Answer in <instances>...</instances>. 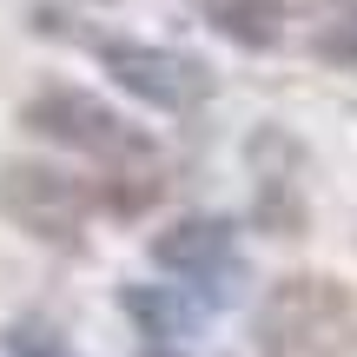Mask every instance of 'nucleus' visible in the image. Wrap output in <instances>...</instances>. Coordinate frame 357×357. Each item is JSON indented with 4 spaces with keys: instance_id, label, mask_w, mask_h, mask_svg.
I'll return each instance as SVG.
<instances>
[{
    "instance_id": "4",
    "label": "nucleus",
    "mask_w": 357,
    "mask_h": 357,
    "mask_svg": "<svg viewBox=\"0 0 357 357\" xmlns=\"http://www.w3.org/2000/svg\"><path fill=\"white\" fill-rule=\"evenodd\" d=\"M100 66L113 73V86H126L132 100L159 106V113H199L212 100V66L172 47H146V40H93Z\"/></svg>"
},
{
    "instance_id": "6",
    "label": "nucleus",
    "mask_w": 357,
    "mask_h": 357,
    "mask_svg": "<svg viewBox=\"0 0 357 357\" xmlns=\"http://www.w3.org/2000/svg\"><path fill=\"white\" fill-rule=\"evenodd\" d=\"M252 166H258V199H252V218L258 231H271V238H305V192H298V139L278 126L252 132Z\"/></svg>"
},
{
    "instance_id": "2",
    "label": "nucleus",
    "mask_w": 357,
    "mask_h": 357,
    "mask_svg": "<svg viewBox=\"0 0 357 357\" xmlns=\"http://www.w3.org/2000/svg\"><path fill=\"white\" fill-rule=\"evenodd\" d=\"M20 126L40 132V139L66 146V153H86L100 159V166H153V139H146L132 119H119L106 100H93V93L79 86H47L33 93V100L20 106Z\"/></svg>"
},
{
    "instance_id": "11",
    "label": "nucleus",
    "mask_w": 357,
    "mask_h": 357,
    "mask_svg": "<svg viewBox=\"0 0 357 357\" xmlns=\"http://www.w3.org/2000/svg\"><path fill=\"white\" fill-rule=\"evenodd\" d=\"M146 357H178V344H146Z\"/></svg>"
},
{
    "instance_id": "3",
    "label": "nucleus",
    "mask_w": 357,
    "mask_h": 357,
    "mask_svg": "<svg viewBox=\"0 0 357 357\" xmlns=\"http://www.w3.org/2000/svg\"><path fill=\"white\" fill-rule=\"evenodd\" d=\"M86 212H93V192L79 185L73 172L47 166V159H13V166H0V218L20 225L26 238L73 252V245L86 238Z\"/></svg>"
},
{
    "instance_id": "7",
    "label": "nucleus",
    "mask_w": 357,
    "mask_h": 357,
    "mask_svg": "<svg viewBox=\"0 0 357 357\" xmlns=\"http://www.w3.org/2000/svg\"><path fill=\"white\" fill-rule=\"evenodd\" d=\"M199 13L212 33H225L245 53H265L284 40V0H199Z\"/></svg>"
},
{
    "instance_id": "8",
    "label": "nucleus",
    "mask_w": 357,
    "mask_h": 357,
    "mask_svg": "<svg viewBox=\"0 0 357 357\" xmlns=\"http://www.w3.org/2000/svg\"><path fill=\"white\" fill-rule=\"evenodd\" d=\"M119 305H126V318L139 324L146 344H185L192 324H199L192 298H178L172 284H126V291H119Z\"/></svg>"
},
{
    "instance_id": "1",
    "label": "nucleus",
    "mask_w": 357,
    "mask_h": 357,
    "mask_svg": "<svg viewBox=\"0 0 357 357\" xmlns=\"http://www.w3.org/2000/svg\"><path fill=\"white\" fill-rule=\"evenodd\" d=\"M265 357H357V291L324 271H291L252 318Z\"/></svg>"
},
{
    "instance_id": "10",
    "label": "nucleus",
    "mask_w": 357,
    "mask_h": 357,
    "mask_svg": "<svg viewBox=\"0 0 357 357\" xmlns=\"http://www.w3.org/2000/svg\"><path fill=\"white\" fill-rule=\"evenodd\" d=\"M7 351L13 357H73L53 331H33V324H13V331H7Z\"/></svg>"
},
{
    "instance_id": "9",
    "label": "nucleus",
    "mask_w": 357,
    "mask_h": 357,
    "mask_svg": "<svg viewBox=\"0 0 357 357\" xmlns=\"http://www.w3.org/2000/svg\"><path fill=\"white\" fill-rule=\"evenodd\" d=\"M311 53H318V60H331V66H351V73H357V7H344L337 20H324L318 33H311Z\"/></svg>"
},
{
    "instance_id": "5",
    "label": "nucleus",
    "mask_w": 357,
    "mask_h": 357,
    "mask_svg": "<svg viewBox=\"0 0 357 357\" xmlns=\"http://www.w3.org/2000/svg\"><path fill=\"white\" fill-rule=\"evenodd\" d=\"M153 265L185 278L205 298H231V284H238V231L225 218H172L166 231H153Z\"/></svg>"
}]
</instances>
